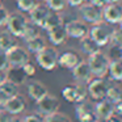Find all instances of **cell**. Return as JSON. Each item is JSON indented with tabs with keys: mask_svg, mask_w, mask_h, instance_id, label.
I'll list each match as a JSON object with an SVG mask.
<instances>
[{
	"mask_svg": "<svg viewBox=\"0 0 122 122\" xmlns=\"http://www.w3.org/2000/svg\"><path fill=\"white\" fill-rule=\"evenodd\" d=\"M88 64H89L91 72H92L93 76L97 77H104L108 74L109 70V63H110V59L102 51H97V53L92 54V55H88Z\"/></svg>",
	"mask_w": 122,
	"mask_h": 122,
	"instance_id": "cell-1",
	"label": "cell"
},
{
	"mask_svg": "<svg viewBox=\"0 0 122 122\" xmlns=\"http://www.w3.org/2000/svg\"><path fill=\"white\" fill-rule=\"evenodd\" d=\"M59 53L53 46H45L41 51L37 53V63L45 71H51L58 66Z\"/></svg>",
	"mask_w": 122,
	"mask_h": 122,
	"instance_id": "cell-2",
	"label": "cell"
},
{
	"mask_svg": "<svg viewBox=\"0 0 122 122\" xmlns=\"http://www.w3.org/2000/svg\"><path fill=\"white\" fill-rule=\"evenodd\" d=\"M109 87H110V84H109L108 80H105L104 77L95 76L87 83V92L93 100L97 101L106 97Z\"/></svg>",
	"mask_w": 122,
	"mask_h": 122,
	"instance_id": "cell-3",
	"label": "cell"
},
{
	"mask_svg": "<svg viewBox=\"0 0 122 122\" xmlns=\"http://www.w3.org/2000/svg\"><path fill=\"white\" fill-rule=\"evenodd\" d=\"M112 28L106 24L102 22H97V24H93V26L89 29V37L97 43L100 47L106 46L110 42V36H112Z\"/></svg>",
	"mask_w": 122,
	"mask_h": 122,
	"instance_id": "cell-4",
	"label": "cell"
},
{
	"mask_svg": "<svg viewBox=\"0 0 122 122\" xmlns=\"http://www.w3.org/2000/svg\"><path fill=\"white\" fill-rule=\"evenodd\" d=\"M87 87L81 84V83H75V84H70L67 87H64L62 89V96L64 97V100H67L68 102H81L87 98Z\"/></svg>",
	"mask_w": 122,
	"mask_h": 122,
	"instance_id": "cell-5",
	"label": "cell"
},
{
	"mask_svg": "<svg viewBox=\"0 0 122 122\" xmlns=\"http://www.w3.org/2000/svg\"><path fill=\"white\" fill-rule=\"evenodd\" d=\"M28 24L26 17L20 12H13L8 15L7 19V29L13 37H22V33L25 30V26Z\"/></svg>",
	"mask_w": 122,
	"mask_h": 122,
	"instance_id": "cell-6",
	"label": "cell"
},
{
	"mask_svg": "<svg viewBox=\"0 0 122 122\" xmlns=\"http://www.w3.org/2000/svg\"><path fill=\"white\" fill-rule=\"evenodd\" d=\"M37 104V110L40 114L42 116H49V114H53L55 112H58L61 102H59V98L55 95H51V93H46L43 97H41L40 100L36 101Z\"/></svg>",
	"mask_w": 122,
	"mask_h": 122,
	"instance_id": "cell-7",
	"label": "cell"
},
{
	"mask_svg": "<svg viewBox=\"0 0 122 122\" xmlns=\"http://www.w3.org/2000/svg\"><path fill=\"white\" fill-rule=\"evenodd\" d=\"M5 53H7V58H8L9 67H22L25 63H28L30 61L29 53L22 46H19L16 43Z\"/></svg>",
	"mask_w": 122,
	"mask_h": 122,
	"instance_id": "cell-8",
	"label": "cell"
},
{
	"mask_svg": "<svg viewBox=\"0 0 122 122\" xmlns=\"http://www.w3.org/2000/svg\"><path fill=\"white\" fill-rule=\"evenodd\" d=\"M64 28L67 32V37L75 38V40H81L89 34V28L87 22L80 21V20H71L64 24Z\"/></svg>",
	"mask_w": 122,
	"mask_h": 122,
	"instance_id": "cell-9",
	"label": "cell"
},
{
	"mask_svg": "<svg viewBox=\"0 0 122 122\" xmlns=\"http://www.w3.org/2000/svg\"><path fill=\"white\" fill-rule=\"evenodd\" d=\"M80 15L83 20L89 24H97L102 21V9L93 5L92 3H84L80 5Z\"/></svg>",
	"mask_w": 122,
	"mask_h": 122,
	"instance_id": "cell-10",
	"label": "cell"
},
{
	"mask_svg": "<svg viewBox=\"0 0 122 122\" xmlns=\"http://www.w3.org/2000/svg\"><path fill=\"white\" fill-rule=\"evenodd\" d=\"M102 20L108 24H118L122 20V4L108 3L102 8Z\"/></svg>",
	"mask_w": 122,
	"mask_h": 122,
	"instance_id": "cell-11",
	"label": "cell"
},
{
	"mask_svg": "<svg viewBox=\"0 0 122 122\" xmlns=\"http://www.w3.org/2000/svg\"><path fill=\"white\" fill-rule=\"evenodd\" d=\"M75 113H76L79 122H97V116L95 113V109L87 101H81V102H77V106L75 109Z\"/></svg>",
	"mask_w": 122,
	"mask_h": 122,
	"instance_id": "cell-12",
	"label": "cell"
},
{
	"mask_svg": "<svg viewBox=\"0 0 122 122\" xmlns=\"http://www.w3.org/2000/svg\"><path fill=\"white\" fill-rule=\"evenodd\" d=\"M92 72H91L89 64L85 61H80L76 66L72 68V77H74L75 81L77 83H88L92 79Z\"/></svg>",
	"mask_w": 122,
	"mask_h": 122,
	"instance_id": "cell-13",
	"label": "cell"
},
{
	"mask_svg": "<svg viewBox=\"0 0 122 122\" xmlns=\"http://www.w3.org/2000/svg\"><path fill=\"white\" fill-rule=\"evenodd\" d=\"M49 12H50V9H49V7L46 4H36L29 11L30 21L33 24H36L37 26H43Z\"/></svg>",
	"mask_w": 122,
	"mask_h": 122,
	"instance_id": "cell-14",
	"label": "cell"
},
{
	"mask_svg": "<svg viewBox=\"0 0 122 122\" xmlns=\"http://www.w3.org/2000/svg\"><path fill=\"white\" fill-rule=\"evenodd\" d=\"M25 106H26V104H25L24 98L20 95H15L12 97L7 98L3 109H5L7 112H9L13 116H17V114H21L25 110Z\"/></svg>",
	"mask_w": 122,
	"mask_h": 122,
	"instance_id": "cell-15",
	"label": "cell"
},
{
	"mask_svg": "<svg viewBox=\"0 0 122 122\" xmlns=\"http://www.w3.org/2000/svg\"><path fill=\"white\" fill-rule=\"evenodd\" d=\"M93 109H95V113L97 116V118L108 119L109 117H112L114 114V104H112L108 98L97 100Z\"/></svg>",
	"mask_w": 122,
	"mask_h": 122,
	"instance_id": "cell-16",
	"label": "cell"
},
{
	"mask_svg": "<svg viewBox=\"0 0 122 122\" xmlns=\"http://www.w3.org/2000/svg\"><path fill=\"white\" fill-rule=\"evenodd\" d=\"M80 61H81L80 56L77 55L75 51H71V50L64 51V53L59 54V56H58V64L62 67V68L72 70Z\"/></svg>",
	"mask_w": 122,
	"mask_h": 122,
	"instance_id": "cell-17",
	"label": "cell"
},
{
	"mask_svg": "<svg viewBox=\"0 0 122 122\" xmlns=\"http://www.w3.org/2000/svg\"><path fill=\"white\" fill-rule=\"evenodd\" d=\"M47 34H49V40L53 45H62L67 40V32L66 28H64V24H59L56 26L49 29Z\"/></svg>",
	"mask_w": 122,
	"mask_h": 122,
	"instance_id": "cell-18",
	"label": "cell"
},
{
	"mask_svg": "<svg viewBox=\"0 0 122 122\" xmlns=\"http://www.w3.org/2000/svg\"><path fill=\"white\" fill-rule=\"evenodd\" d=\"M47 92H49L47 87H46L43 83L38 81V80L30 81L29 84H28V95H29V97L32 98L33 101L40 100V98L43 97Z\"/></svg>",
	"mask_w": 122,
	"mask_h": 122,
	"instance_id": "cell-19",
	"label": "cell"
},
{
	"mask_svg": "<svg viewBox=\"0 0 122 122\" xmlns=\"http://www.w3.org/2000/svg\"><path fill=\"white\" fill-rule=\"evenodd\" d=\"M7 79H9L13 83H16L20 87V85H22L26 81L28 76L24 72L22 67H9V68L7 70Z\"/></svg>",
	"mask_w": 122,
	"mask_h": 122,
	"instance_id": "cell-20",
	"label": "cell"
},
{
	"mask_svg": "<svg viewBox=\"0 0 122 122\" xmlns=\"http://www.w3.org/2000/svg\"><path fill=\"white\" fill-rule=\"evenodd\" d=\"M0 92L3 93L5 97H12L15 95H19V85L16 83L11 81L9 79H4L0 83Z\"/></svg>",
	"mask_w": 122,
	"mask_h": 122,
	"instance_id": "cell-21",
	"label": "cell"
},
{
	"mask_svg": "<svg viewBox=\"0 0 122 122\" xmlns=\"http://www.w3.org/2000/svg\"><path fill=\"white\" fill-rule=\"evenodd\" d=\"M80 41H81V43H80V46H81V51L84 54H87V55H92V54L100 51V46H98L97 43L89 37V36H85V37L81 38Z\"/></svg>",
	"mask_w": 122,
	"mask_h": 122,
	"instance_id": "cell-22",
	"label": "cell"
},
{
	"mask_svg": "<svg viewBox=\"0 0 122 122\" xmlns=\"http://www.w3.org/2000/svg\"><path fill=\"white\" fill-rule=\"evenodd\" d=\"M109 75L113 80L122 81V59H114L109 63Z\"/></svg>",
	"mask_w": 122,
	"mask_h": 122,
	"instance_id": "cell-23",
	"label": "cell"
},
{
	"mask_svg": "<svg viewBox=\"0 0 122 122\" xmlns=\"http://www.w3.org/2000/svg\"><path fill=\"white\" fill-rule=\"evenodd\" d=\"M59 24H63V17H62V15L58 13V12H55V11H50L42 28L46 30H49V29H51V28L56 26V25H59Z\"/></svg>",
	"mask_w": 122,
	"mask_h": 122,
	"instance_id": "cell-24",
	"label": "cell"
},
{
	"mask_svg": "<svg viewBox=\"0 0 122 122\" xmlns=\"http://www.w3.org/2000/svg\"><path fill=\"white\" fill-rule=\"evenodd\" d=\"M25 42H26L28 50H29L30 53H36V54H37L38 51H41L46 46V41L41 34L37 36V37H34V38H32V40H29V41H25Z\"/></svg>",
	"mask_w": 122,
	"mask_h": 122,
	"instance_id": "cell-25",
	"label": "cell"
},
{
	"mask_svg": "<svg viewBox=\"0 0 122 122\" xmlns=\"http://www.w3.org/2000/svg\"><path fill=\"white\" fill-rule=\"evenodd\" d=\"M13 45H15V37L8 32V30L0 33V50L8 51Z\"/></svg>",
	"mask_w": 122,
	"mask_h": 122,
	"instance_id": "cell-26",
	"label": "cell"
},
{
	"mask_svg": "<svg viewBox=\"0 0 122 122\" xmlns=\"http://www.w3.org/2000/svg\"><path fill=\"white\" fill-rule=\"evenodd\" d=\"M37 36H40V30H38V26L36 24H33L32 21H28L26 26H25V30L24 33H22V38H24L25 41H29L32 40V38L37 37Z\"/></svg>",
	"mask_w": 122,
	"mask_h": 122,
	"instance_id": "cell-27",
	"label": "cell"
},
{
	"mask_svg": "<svg viewBox=\"0 0 122 122\" xmlns=\"http://www.w3.org/2000/svg\"><path fill=\"white\" fill-rule=\"evenodd\" d=\"M105 98H108L112 104H117L118 101L122 100V91L119 89L118 87H113V85H110L109 89H108V93H106Z\"/></svg>",
	"mask_w": 122,
	"mask_h": 122,
	"instance_id": "cell-28",
	"label": "cell"
},
{
	"mask_svg": "<svg viewBox=\"0 0 122 122\" xmlns=\"http://www.w3.org/2000/svg\"><path fill=\"white\" fill-rule=\"evenodd\" d=\"M46 5L49 7L50 11H55V12H62L66 9L67 7V0H45Z\"/></svg>",
	"mask_w": 122,
	"mask_h": 122,
	"instance_id": "cell-29",
	"label": "cell"
},
{
	"mask_svg": "<svg viewBox=\"0 0 122 122\" xmlns=\"http://www.w3.org/2000/svg\"><path fill=\"white\" fill-rule=\"evenodd\" d=\"M46 122H71V119H70L68 116H66L64 113L55 112V113H53V114L46 116Z\"/></svg>",
	"mask_w": 122,
	"mask_h": 122,
	"instance_id": "cell-30",
	"label": "cell"
},
{
	"mask_svg": "<svg viewBox=\"0 0 122 122\" xmlns=\"http://www.w3.org/2000/svg\"><path fill=\"white\" fill-rule=\"evenodd\" d=\"M114 46H119L122 47V29H113L112 30V36H110V42Z\"/></svg>",
	"mask_w": 122,
	"mask_h": 122,
	"instance_id": "cell-31",
	"label": "cell"
},
{
	"mask_svg": "<svg viewBox=\"0 0 122 122\" xmlns=\"http://www.w3.org/2000/svg\"><path fill=\"white\" fill-rule=\"evenodd\" d=\"M22 122H46V117L40 113H30L26 114L24 118H21Z\"/></svg>",
	"mask_w": 122,
	"mask_h": 122,
	"instance_id": "cell-32",
	"label": "cell"
},
{
	"mask_svg": "<svg viewBox=\"0 0 122 122\" xmlns=\"http://www.w3.org/2000/svg\"><path fill=\"white\" fill-rule=\"evenodd\" d=\"M36 5V0H17V7L22 12H29Z\"/></svg>",
	"mask_w": 122,
	"mask_h": 122,
	"instance_id": "cell-33",
	"label": "cell"
},
{
	"mask_svg": "<svg viewBox=\"0 0 122 122\" xmlns=\"http://www.w3.org/2000/svg\"><path fill=\"white\" fill-rule=\"evenodd\" d=\"M106 55L109 56L110 61H114V59H122V47L112 45V47L109 49V51H108Z\"/></svg>",
	"mask_w": 122,
	"mask_h": 122,
	"instance_id": "cell-34",
	"label": "cell"
},
{
	"mask_svg": "<svg viewBox=\"0 0 122 122\" xmlns=\"http://www.w3.org/2000/svg\"><path fill=\"white\" fill-rule=\"evenodd\" d=\"M8 68H9V63H8V58H7V53L0 50V70L7 71Z\"/></svg>",
	"mask_w": 122,
	"mask_h": 122,
	"instance_id": "cell-35",
	"label": "cell"
},
{
	"mask_svg": "<svg viewBox=\"0 0 122 122\" xmlns=\"http://www.w3.org/2000/svg\"><path fill=\"white\" fill-rule=\"evenodd\" d=\"M13 118H15L13 114H11L9 112H7L5 109L0 108V122H12Z\"/></svg>",
	"mask_w": 122,
	"mask_h": 122,
	"instance_id": "cell-36",
	"label": "cell"
},
{
	"mask_svg": "<svg viewBox=\"0 0 122 122\" xmlns=\"http://www.w3.org/2000/svg\"><path fill=\"white\" fill-rule=\"evenodd\" d=\"M22 70H24V72L26 74V76H33V75L36 74V67L34 64H32L30 62H28V63H25L24 66H22Z\"/></svg>",
	"mask_w": 122,
	"mask_h": 122,
	"instance_id": "cell-37",
	"label": "cell"
},
{
	"mask_svg": "<svg viewBox=\"0 0 122 122\" xmlns=\"http://www.w3.org/2000/svg\"><path fill=\"white\" fill-rule=\"evenodd\" d=\"M8 15H9V12L7 11V8H4V7L0 4V26L5 25L7 19H8Z\"/></svg>",
	"mask_w": 122,
	"mask_h": 122,
	"instance_id": "cell-38",
	"label": "cell"
},
{
	"mask_svg": "<svg viewBox=\"0 0 122 122\" xmlns=\"http://www.w3.org/2000/svg\"><path fill=\"white\" fill-rule=\"evenodd\" d=\"M114 114L119 118L122 117V100L118 101L117 104H114Z\"/></svg>",
	"mask_w": 122,
	"mask_h": 122,
	"instance_id": "cell-39",
	"label": "cell"
},
{
	"mask_svg": "<svg viewBox=\"0 0 122 122\" xmlns=\"http://www.w3.org/2000/svg\"><path fill=\"white\" fill-rule=\"evenodd\" d=\"M89 3H92L93 5H96V7H98V8L102 9L104 7L109 3V1H108V0H89Z\"/></svg>",
	"mask_w": 122,
	"mask_h": 122,
	"instance_id": "cell-40",
	"label": "cell"
},
{
	"mask_svg": "<svg viewBox=\"0 0 122 122\" xmlns=\"http://www.w3.org/2000/svg\"><path fill=\"white\" fill-rule=\"evenodd\" d=\"M87 0H67V3L71 7H80L81 4H84Z\"/></svg>",
	"mask_w": 122,
	"mask_h": 122,
	"instance_id": "cell-41",
	"label": "cell"
},
{
	"mask_svg": "<svg viewBox=\"0 0 122 122\" xmlns=\"http://www.w3.org/2000/svg\"><path fill=\"white\" fill-rule=\"evenodd\" d=\"M4 79H7V71H1L0 70V83L3 81Z\"/></svg>",
	"mask_w": 122,
	"mask_h": 122,
	"instance_id": "cell-42",
	"label": "cell"
},
{
	"mask_svg": "<svg viewBox=\"0 0 122 122\" xmlns=\"http://www.w3.org/2000/svg\"><path fill=\"white\" fill-rule=\"evenodd\" d=\"M12 122H22V121H21V118H17V117H15V118L12 119Z\"/></svg>",
	"mask_w": 122,
	"mask_h": 122,
	"instance_id": "cell-43",
	"label": "cell"
},
{
	"mask_svg": "<svg viewBox=\"0 0 122 122\" xmlns=\"http://www.w3.org/2000/svg\"><path fill=\"white\" fill-rule=\"evenodd\" d=\"M109 3H121V0H108Z\"/></svg>",
	"mask_w": 122,
	"mask_h": 122,
	"instance_id": "cell-44",
	"label": "cell"
},
{
	"mask_svg": "<svg viewBox=\"0 0 122 122\" xmlns=\"http://www.w3.org/2000/svg\"><path fill=\"white\" fill-rule=\"evenodd\" d=\"M97 122H108V121H106V119H102V118H98Z\"/></svg>",
	"mask_w": 122,
	"mask_h": 122,
	"instance_id": "cell-45",
	"label": "cell"
},
{
	"mask_svg": "<svg viewBox=\"0 0 122 122\" xmlns=\"http://www.w3.org/2000/svg\"><path fill=\"white\" fill-rule=\"evenodd\" d=\"M118 24H119V28H121V29H122V20H121V21L118 22Z\"/></svg>",
	"mask_w": 122,
	"mask_h": 122,
	"instance_id": "cell-46",
	"label": "cell"
},
{
	"mask_svg": "<svg viewBox=\"0 0 122 122\" xmlns=\"http://www.w3.org/2000/svg\"><path fill=\"white\" fill-rule=\"evenodd\" d=\"M0 3H1V0H0Z\"/></svg>",
	"mask_w": 122,
	"mask_h": 122,
	"instance_id": "cell-47",
	"label": "cell"
},
{
	"mask_svg": "<svg viewBox=\"0 0 122 122\" xmlns=\"http://www.w3.org/2000/svg\"><path fill=\"white\" fill-rule=\"evenodd\" d=\"M121 119H122V117H121Z\"/></svg>",
	"mask_w": 122,
	"mask_h": 122,
	"instance_id": "cell-48",
	"label": "cell"
},
{
	"mask_svg": "<svg viewBox=\"0 0 122 122\" xmlns=\"http://www.w3.org/2000/svg\"><path fill=\"white\" fill-rule=\"evenodd\" d=\"M121 122H122V119H121Z\"/></svg>",
	"mask_w": 122,
	"mask_h": 122,
	"instance_id": "cell-49",
	"label": "cell"
}]
</instances>
